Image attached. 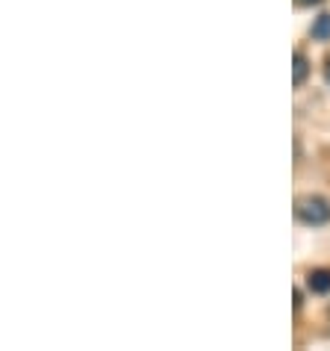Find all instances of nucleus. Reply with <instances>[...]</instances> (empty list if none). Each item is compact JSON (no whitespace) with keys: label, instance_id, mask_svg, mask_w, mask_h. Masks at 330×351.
<instances>
[{"label":"nucleus","instance_id":"f257e3e1","mask_svg":"<svg viewBox=\"0 0 330 351\" xmlns=\"http://www.w3.org/2000/svg\"><path fill=\"white\" fill-rule=\"evenodd\" d=\"M295 216L304 224L318 228V224L330 221V204L322 195H304V198H298V204H295Z\"/></svg>","mask_w":330,"mask_h":351},{"label":"nucleus","instance_id":"f03ea898","mask_svg":"<svg viewBox=\"0 0 330 351\" xmlns=\"http://www.w3.org/2000/svg\"><path fill=\"white\" fill-rule=\"evenodd\" d=\"M307 287H309V292H316V295L330 292V269H313L307 275Z\"/></svg>","mask_w":330,"mask_h":351},{"label":"nucleus","instance_id":"7ed1b4c3","mask_svg":"<svg viewBox=\"0 0 330 351\" xmlns=\"http://www.w3.org/2000/svg\"><path fill=\"white\" fill-rule=\"evenodd\" d=\"M309 33H313V38H318V42H327L330 38V15H318Z\"/></svg>","mask_w":330,"mask_h":351},{"label":"nucleus","instance_id":"20e7f679","mask_svg":"<svg viewBox=\"0 0 330 351\" xmlns=\"http://www.w3.org/2000/svg\"><path fill=\"white\" fill-rule=\"evenodd\" d=\"M307 74H309V62H307V56L304 53H295V86H304V80H307Z\"/></svg>","mask_w":330,"mask_h":351},{"label":"nucleus","instance_id":"39448f33","mask_svg":"<svg viewBox=\"0 0 330 351\" xmlns=\"http://www.w3.org/2000/svg\"><path fill=\"white\" fill-rule=\"evenodd\" d=\"M295 3H298V6H318L322 0H295Z\"/></svg>","mask_w":330,"mask_h":351},{"label":"nucleus","instance_id":"423d86ee","mask_svg":"<svg viewBox=\"0 0 330 351\" xmlns=\"http://www.w3.org/2000/svg\"><path fill=\"white\" fill-rule=\"evenodd\" d=\"M325 77H327V83H330V56H327V62H325Z\"/></svg>","mask_w":330,"mask_h":351}]
</instances>
